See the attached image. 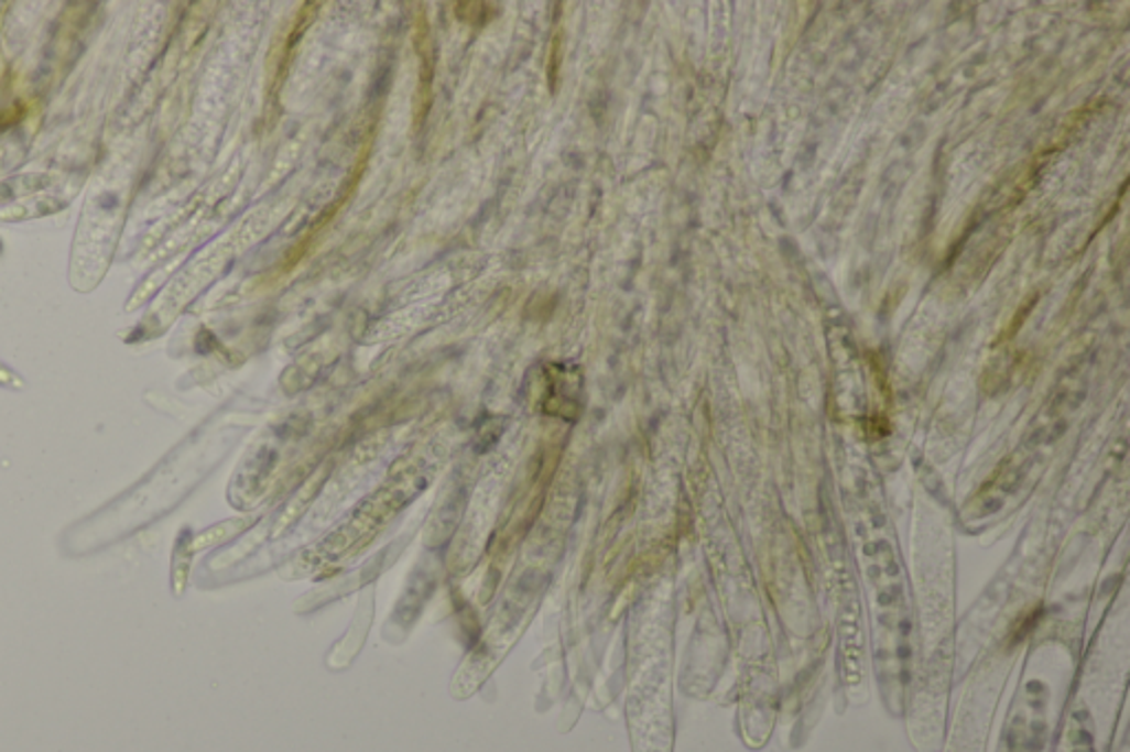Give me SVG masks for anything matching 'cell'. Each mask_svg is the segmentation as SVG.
Returning <instances> with one entry per match:
<instances>
[{
    "mask_svg": "<svg viewBox=\"0 0 1130 752\" xmlns=\"http://www.w3.org/2000/svg\"><path fill=\"white\" fill-rule=\"evenodd\" d=\"M0 386L6 389H25V382L19 373H14L10 367H6L3 362H0Z\"/></svg>",
    "mask_w": 1130,
    "mask_h": 752,
    "instance_id": "obj_1",
    "label": "cell"
}]
</instances>
